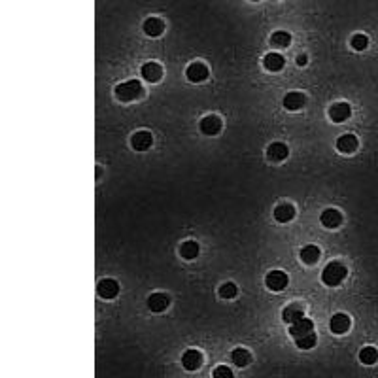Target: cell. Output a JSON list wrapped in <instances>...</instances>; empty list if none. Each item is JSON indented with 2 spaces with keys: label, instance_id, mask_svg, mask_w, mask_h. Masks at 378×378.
<instances>
[{
  "label": "cell",
  "instance_id": "obj_1",
  "mask_svg": "<svg viewBox=\"0 0 378 378\" xmlns=\"http://www.w3.org/2000/svg\"><path fill=\"white\" fill-rule=\"evenodd\" d=\"M116 97L121 102H132V100H138L140 97H144V87L138 80H129L125 84H119L116 87Z\"/></svg>",
  "mask_w": 378,
  "mask_h": 378
},
{
  "label": "cell",
  "instance_id": "obj_2",
  "mask_svg": "<svg viewBox=\"0 0 378 378\" xmlns=\"http://www.w3.org/2000/svg\"><path fill=\"white\" fill-rule=\"evenodd\" d=\"M346 274H348V270H346V267L342 263L331 261L324 269V272H322V280H324L325 286L336 288V286H340V282L346 278Z\"/></svg>",
  "mask_w": 378,
  "mask_h": 378
},
{
  "label": "cell",
  "instance_id": "obj_3",
  "mask_svg": "<svg viewBox=\"0 0 378 378\" xmlns=\"http://www.w3.org/2000/svg\"><path fill=\"white\" fill-rule=\"evenodd\" d=\"M288 282H290V278H288V274L284 270H270L269 274H267V278H265V284H267V288H269L270 292L286 290Z\"/></svg>",
  "mask_w": 378,
  "mask_h": 378
},
{
  "label": "cell",
  "instance_id": "obj_4",
  "mask_svg": "<svg viewBox=\"0 0 378 378\" xmlns=\"http://www.w3.org/2000/svg\"><path fill=\"white\" fill-rule=\"evenodd\" d=\"M199 129H201L203 134L216 136V134H219V130H221V119L217 118V116H206L205 119H201Z\"/></svg>",
  "mask_w": 378,
  "mask_h": 378
},
{
  "label": "cell",
  "instance_id": "obj_5",
  "mask_svg": "<svg viewBox=\"0 0 378 378\" xmlns=\"http://www.w3.org/2000/svg\"><path fill=\"white\" fill-rule=\"evenodd\" d=\"M98 297H102V299H114V297H118L119 293V284L116 280H112V278H104V280L98 282Z\"/></svg>",
  "mask_w": 378,
  "mask_h": 378
},
{
  "label": "cell",
  "instance_id": "obj_6",
  "mask_svg": "<svg viewBox=\"0 0 378 378\" xmlns=\"http://www.w3.org/2000/svg\"><path fill=\"white\" fill-rule=\"evenodd\" d=\"M151 144H153V136H151L148 130H138V132H134L132 138H130V146L136 151L150 150Z\"/></svg>",
  "mask_w": 378,
  "mask_h": 378
},
{
  "label": "cell",
  "instance_id": "obj_7",
  "mask_svg": "<svg viewBox=\"0 0 378 378\" xmlns=\"http://www.w3.org/2000/svg\"><path fill=\"white\" fill-rule=\"evenodd\" d=\"M350 116H352V108H350L348 102H336V104H333V106L329 108V118H331V121H335V123H342V121H346Z\"/></svg>",
  "mask_w": 378,
  "mask_h": 378
},
{
  "label": "cell",
  "instance_id": "obj_8",
  "mask_svg": "<svg viewBox=\"0 0 378 378\" xmlns=\"http://www.w3.org/2000/svg\"><path fill=\"white\" fill-rule=\"evenodd\" d=\"M350 325H352V322H350V318L346 314H335L331 318V322H329V329L335 335H344V333H348Z\"/></svg>",
  "mask_w": 378,
  "mask_h": 378
},
{
  "label": "cell",
  "instance_id": "obj_9",
  "mask_svg": "<svg viewBox=\"0 0 378 378\" xmlns=\"http://www.w3.org/2000/svg\"><path fill=\"white\" fill-rule=\"evenodd\" d=\"M182 365H184L185 371H197V369L203 365V354L199 350H187L184 356H182Z\"/></svg>",
  "mask_w": 378,
  "mask_h": 378
},
{
  "label": "cell",
  "instance_id": "obj_10",
  "mask_svg": "<svg viewBox=\"0 0 378 378\" xmlns=\"http://www.w3.org/2000/svg\"><path fill=\"white\" fill-rule=\"evenodd\" d=\"M282 104H284V108L290 110V112H295V110H301L304 104H306V97L299 93V91H292V93H288L284 100H282Z\"/></svg>",
  "mask_w": 378,
  "mask_h": 378
},
{
  "label": "cell",
  "instance_id": "obj_11",
  "mask_svg": "<svg viewBox=\"0 0 378 378\" xmlns=\"http://www.w3.org/2000/svg\"><path fill=\"white\" fill-rule=\"evenodd\" d=\"M312 331H314V324H312V320H308V318H302V320L290 325V335H292L293 338H301V336L308 335V333H312Z\"/></svg>",
  "mask_w": 378,
  "mask_h": 378
},
{
  "label": "cell",
  "instance_id": "obj_12",
  "mask_svg": "<svg viewBox=\"0 0 378 378\" xmlns=\"http://www.w3.org/2000/svg\"><path fill=\"white\" fill-rule=\"evenodd\" d=\"M185 74L189 78V82H195V84L205 82L206 78H208V66L205 63H191L189 68L185 70Z\"/></svg>",
  "mask_w": 378,
  "mask_h": 378
},
{
  "label": "cell",
  "instance_id": "obj_13",
  "mask_svg": "<svg viewBox=\"0 0 378 378\" xmlns=\"http://www.w3.org/2000/svg\"><path fill=\"white\" fill-rule=\"evenodd\" d=\"M302 318H304V310H302L301 304H288V306L282 310V320L290 325L302 320Z\"/></svg>",
  "mask_w": 378,
  "mask_h": 378
},
{
  "label": "cell",
  "instance_id": "obj_14",
  "mask_svg": "<svg viewBox=\"0 0 378 378\" xmlns=\"http://www.w3.org/2000/svg\"><path fill=\"white\" fill-rule=\"evenodd\" d=\"M168 302H170V299L165 293H151L148 297V308L151 312H163V310H167Z\"/></svg>",
  "mask_w": 378,
  "mask_h": 378
},
{
  "label": "cell",
  "instance_id": "obj_15",
  "mask_svg": "<svg viewBox=\"0 0 378 378\" xmlns=\"http://www.w3.org/2000/svg\"><path fill=\"white\" fill-rule=\"evenodd\" d=\"M320 219H322L324 227H327V229H336L342 223V214L338 210H335V208H327L324 214L320 216Z\"/></svg>",
  "mask_w": 378,
  "mask_h": 378
},
{
  "label": "cell",
  "instance_id": "obj_16",
  "mask_svg": "<svg viewBox=\"0 0 378 378\" xmlns=\"http://www.w3.org/2000/svg\"><path fill=\"white\" fill-rule=\"evenodd\" d=\"M267 155H269L270 161L280 163V161H284V159H288L290 150H288V146L282 144V142H272V144L269 146V150H267Z\"/></svg>",
  "mask_w": 378,
  "mask_h": 378
},
{
  "label": "cell",
  "instance_id": "obj_17",
  "mask_svg": "<svg viewBox=\"0 0 378 378\" xmlns=\"http://www.w3.org/2000/svg\"><path fill=\"white\" fill-rule=\"evenodd\" d=\"M142 76H144V80H148V82H159L163 76V66L159 63H146V65L142 66Z\"/></svg>",
  "mask_w": 378,
  "mask_h": 378
},
{
  "label": "cell",
  "instance_id": "obj_18",
  "mask_svg": "<svg viewBox=\"0 0 378 378\" xmlns=\"http://www.w3.org/2000/svg\"><path fill=\"white\" fill-rule=\"evenodd\" d=\"M359 146V142L354 134H342L338 140H336V150L340 153H354Z\"/></svg>",
  "mask_w": 378,
  "mask_h": 378
},
{
  "label": "cell",
  "instance_id": "obj_19",
  "mask_svg": "<svg viewBox=\"0 0 378 378\" xmlns=\"http://www.w3.org/2000/svg\"><path fill=\"white\" fill-rule=\"evenodd\" d=\"M295 217V206L293 205H278L274 208V219L280 223H288Z\"/></svg>",
  "mask_w": 378,
  "mask_h": 378
},
{
  "label": "cell",
  "instance_id": "obj_20",
  "mask_svg": "<svg viewBox=\"0 0 378 378\" xmlns=\"http://www.w3.org/2000/svg\"><path fill=\"white\" fill-rule=\"evenodd\" d=\"M284 65H286V61H284V57L280 53H267L265 59H263V66L270 72H278V70L284 68Z\"/></svg>",
  "mask_w": 378,
  "mask_h": 378
},
{
  "label": "cell",
  "instance_id": "obj_21",
  "mask_svg": "<svg viewBox=\"0 0 378 378\" xmlns=\"http://www.w3.org/2000/svg\"><path fill=\"white\" fill-rule=\"evenodd\" d=\"M165 31V23L159 19V17H148L144 21V33L148 36H159Z\"/></svg>",
  "mask_w": 378,
  "mask_h": 378
},
{
  "label": "cell",
  "instance_id": "obj_22",
  "mask_svg": "<svg viewBox=\"0 0 378 378\" xmlns=\"http://www.w3.org/2000/svg\"><path fill=\"white\" fill-rule=\"evenodd\" d=\"M299 257H301V261L304 265H314L316 261L320 259V248L314 246V244H308V246H304V248L301 250Z\"/></svg>",
  "mask_w": 378,
  "mask_h": 378
},
{
  "label": "cell",
  "instance_id": "obj_23",
  "mask_svg": "<svg viewBox=\"0 0 378 378\" xmlns=\"http://www.w3.org/2000/svg\"><path fill=\"white\" fill-rule=\"evenodd\" d=\"M231 359L237 367H246L250 361H252V354H250L246 348H235L233 354H231Z\"/></svg>",
  "mask_w": 378,
  "mask_h": 378
},
{
  "label": "cell",
  "instance_id": "obj_24",
  "mask_svg": "<svg viewBox=\"0 0 378 378\" xmlns=\"http://www.w3.org/2000/svg\"><path fill=\"white\" fill-rule=\"evenodd\" d=\"M359 361L363 363V365H375L378 361V350L375 346H365V348H361V352H359Z\"/></svg>",
  "mask_w": 378,
  "mask_h": 378
},
{
  "label": "cell",
  "instance_id": "obj_25",
  "mask_svg": "<svg viewBox=\"0 0 378 378\" xmlns=\"http://www.w3.org/2000/svg\"><path fill=\"white\" fill-rule=\"evenodd\" d=\"M270 43H272L274 47L284 49V47H288V45L292 43V34L286 33V31H276V33H272V36H270Z\"/></svg>",
  "mask_w": 378,
  "mask_h": 378
},
{
  "label": "cell",
  "instance_id": "obj_26",
  "mask_svg": "<svg viewBox=\"0 0 378 378\" xmlns=\"http://www.w3.org/2000/svg\"><path fill=\"white\" fill-rule=\"evenodd\" d=\"M180 255L184 259H195L199 255V244L195 240H187L180 246Z\"/></svg>",
  "mask_w": 378,
  "mask_h": 378
},
{
  "label": "cell",
  "instance_id": "obj_27",
  "mask_svg": "<svg viewBox=\"0 0 378 378\" xmlns=\"http://www.w3.org/2000/svg\"><path fill=\"white\" fill-rule=\"evenodd\" d=\"M316 342H318V336H316L314 331L308 333V335L301 336V338H295V344H297V348H301V350H310V348L316 346Z\"/></svg>",
  "mask_w": 378,
  "mask_h": 378
},
{
  "label": "cell",
  "instance_id": "obj_28",
  "mask_svg": "<svg viewBox=\"0 0 378 378\" xmlns=\"http://www.w3.org/2000/svg\"><path fill=\"white\" fill-rule=\"evenodd\" d=\"M238 293V288L233 284V282H225L223 286H219V295L223 299H235Z\"/></svg>",
  "mask_w": 378,
  "mask_h": 378
},
{
  "label": "cell",
  "instance_id": "obj_29",
  "mask_svg": "<svg viewBox=\"0 0 378 378\" xmlns=\"http://www.w3.org/2000/svg\"><path fill=\"white\" fill-rule=\"evenodd\" d=\"M369 45V38L365 34H354L352 36V47L357 49V51H363V49H367Z\"/></svg>",
  "mask_w": 378,
  "mask_h": 378
},
{
  "label": "cell",
  "instance_id": "obj_30",
  "mask_svg": "<svg viewBox=\"0 0 378 378\" xmlns=\"http://www.w3.org/2000/svg\"><path fill=\"white\" fill-rule=\"evenodd\" d=\"M214 378H235V375L227 365H219L214 369Z\"/></svg>",
  "mask_w": 378,
  "mask_h": 378
},
{
  "label": "cell",
  "instance_id": "obj_31",
  "mask_svg": "<svg viewBox=\"0 0 378 378\" xmlns=\"http://www.w3.org/2000/svg\"><path fill=\"white\" fill-rule=\"evenodd\" d=\"M306 63H308V57H306V55H299V57H297V65L299 66H304Z\"/></svg>",
  "mask_w": 378,
  "mask_h": 378
},
{
  "label": "cell",
  "instance_id": "obj_32",
  "mask_svg": "<svg viewBox=\"0 0 378 378\" xmlns=\"http://www.w3.org/2000/svg\"><path fill=\"white\" fill-rule=\"evenodd\" d=\"M253 2H257V0H253Z\"/></svg>",
  "mask_w": 378,
  "mask_h": 378
}]
</instances>
